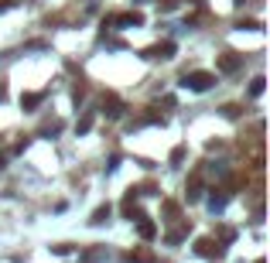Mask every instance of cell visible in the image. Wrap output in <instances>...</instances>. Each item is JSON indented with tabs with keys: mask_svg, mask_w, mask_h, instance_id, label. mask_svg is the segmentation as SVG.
I'll list each match as a JSON object with an SVG mask.
<instances>
[{
	"mask_svg": "<svg viewBox=\"0 0 270 263\" xmlns=\"http://www.w3.org/2000/svg\"><path fill=\"white\" fill-rule=\"evenodd\" d=\"M212 82H215L212 72H188V75H185V86H188V89H195V92H205Z\"/></svg>",
	"mask_w": 270,
	"mask_h": 263,
	"instance_id": "6da1fadb",
	"label": "cell"
},
{
	"mask_svg": "<svg viewBox=\"0 0 270 263\" xmlns=\"http://www.w3.org/2000/svg\"><path fill=\"white\" fill-rule=\"evenodd\" d=\"M219 69H223V72H236V69H239V55H233V51H226V55L219 58Z\"/></svg>",
	"mask_w": 270,
	"mask_h": 263,
	"instance_id": "7a4b0ae2",
	"label": "cell"
},
{
	"mask_svg": "<svg viewBox=\"0 0 270 263\" xmlns=\"http://www.w3.org/2000/svg\"><path fill=\"white\" fill-rule=\"evenodd\" d=\"M147 55H151V58H171V55H175V45H171V41H164V45H154Z\"/></svg>",
	"mask_w": 270,
	"mask_h": 263,
	"instance_id": "3957f363",
	"label": "cell"
},
{
	"mask_svg": "<svg viewBox=\"0 0 270 263\" xmlns=\"http://www.w3.org/2000/svg\"><path fill=\"white\" fill-rule=\"evenodd\" d=\"M144 21V17H140V14H116V17H113V24H124V28H130V24H140Z\"/></svg>",
	"mask_w": 270,
	"mask_h": 263,
	"instance_id": "277c9868",
	"label": "cell"
},
{
	"mask_svg": "<svg viewBox=\"0 0 270 263\" xmlns=\"http://www.w3.org/2000/svg\"><path fill=\"white\" fill-rule=\"evenodd\" d=\"M41 99H45L41 92H24V96H21V106H24V110H34V106L41 103Z\"/></svg>",
	"mask_w": 270,
	"mask_h": 263,
	"instance_id": "5b68a950",
	"label": "cell"
},
{
	"mask_svg": "<svg viewBox=\"0 0 270 263\" xmlns=\"http://www.w3.org/2000/svg\"><path fill=\"white\" fill-rule=\"evenodd\" d=\"M137 229H140V236H144V240H154V236H158V226H154V222H147V219Z\"/></svg>",
	"mask_w": 270,
	"mask_h": 263,
	"instance_id": "8992f818",
	"label": "cell"
},
{
	"mask_svg": "<svg viewBox=\"0 0 270 263\" xmlns=\"http://www.w3.org/2000/svg\"><path fill=\"white\" fill-rule=\"evenodd\" d=\"M106 106H110V110H106L110 116H116V113H120V99H116V96H110V99H106Z\"/></svg>",
	"mask_w": 270,
	"mask_h": 263,
	"instance_id": "52a82bcc",
	"label": "cell"
},
{
	"mask_svg": "<svg viewBox=\"0 0 270 263\" xmlns=\"http://www.w3.org/2000/svg\"><path fill=\"white\" fill-rule=\"evenodd\" d=\"M130 260H137V263H151V260H154V256H151V253H147V250H140V253H130Z\"/></svg>",
	"mask_w": 270,
	"mask_h": 263,
	"instance_id": "ba28073f",
	"label": "cell"
},
{
	"mask_svg": "<svg viewBox=\"0 0 270 263\" xmlns=\"http://www.w3.org/2000/svg\"><path fill=\"white\" fill-rule=\"evenodd\" d=\"M106 216H110V205H106V208H96V216H92V222H106Z\"/></svg>",
	"mask_w": 270,
	"mask_h": 263,
	"instance_id": "9c48e42d",
	"label": "cell"
},
{
	"mask_svg": "<svg viewBox=\"0 0 270 263\" xmlns=\"http://www.w3.org/2000/svg\"><path fill=\"white\" fill-rule=\"evenodd\" d=\"M250 92H253V96H260V92H263V79H253V86H250Z\"/></svg>",
	"mask_w": 270,
	"mask_h": 263,
	"instance_id": "30bf717a",
	"label": "cell"
}]
</instances>
